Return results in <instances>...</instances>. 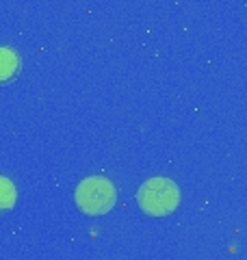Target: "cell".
I'll use <instances>...</instances> for the list:
<instances>
[{"label": "cell", "mask_w": 247, "mask_h": 260, "mask_svg": "<svg viewBox=\"0 0 247 260\" xmlns=\"http://www.w3.org/2000/svg\"><path fill=\"white\" fill-rule=\"evenodd\" d=\"M137 202L143 213L152 217H165L174 213L180 204V189L176 182L167 178H152L143 182V186L137 193Z\"/></svg>", "instance_id": "obj_1"}, {"label": "cell", "mask_w": 247, "mask_h": 260, "mask_svg": "<svg viewBox=\"0 0 247 260\" xmlns=\"http://www.w3.org/2000/svg\"><path fill=\"white\" fill-rule=\"evenodd\" d=\"M76 204L85 215H106L115 206V186L106 178H87L76 189Z\"/></svg>", "instance_id": "obj_2"}, {"label": "cell", "mask_w": 247, "mask_h": 260, "mask_svg": "<svg viewBox=\"0 0 247 260\" xmlns=\"http://www.w3.org/2000/svg\"><path fill=\"white\" fill-rule=\"evenodd\" d=\"M20 72V56L11 48H0V83L11 80Z\"/></svg>", "instance_id": "obj_3"}, {"label": "cell", "mask_w": 247, "mask_h": 260, "mask_svg": "<svg viewBox=\"0 0 247 260\" xmlns=\"http://www.w3.org/2000/svg\"><path fill=\"white\" fill-rule=\"evenodd\" d=\"M15 200H18V191H15L13 182L9 180V178L0 176V213L13 208Z\"/></svg>", "instance_id": "obj_4"}]
</instances>
